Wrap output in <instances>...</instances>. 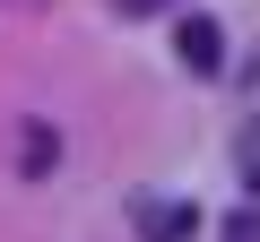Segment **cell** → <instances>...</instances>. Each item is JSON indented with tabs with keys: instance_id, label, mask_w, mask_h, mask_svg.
Segmentation results:
<instances>
[{
	"instance_id": "obj_4",
	"label": "cell",
	"mask_w": 260,
	"mask_h": 242,
	"mask_svg": "<svg viewBox=\"0 0 260 242\" xmlns=\"http://www.w3.org/2000/svg\"><path fill=\"white\" fill-rule=\"evenodd\" d=\"M225 242H260V216H234V225H225Z\"/></svg>"
},
{
	"instance_id": "obj_2",
	"label": "cell",
	"mask_w": 260,
	"mask_h": 242,
	"mask_svg": "<svg viewBox=\"0 0 260 242\" xmlns=\"http://www.w3.org/2000/svg\"><path fill=\"white\" fill-rule=\"evenodd\" d=\"M174 52H182V69H191V78H217V69H225V35H217V18H182Z\"/></svg>"
},
{
	"instance_id": "obj_5",
	"label": "cell",
	"mask_w": 260,
	"mask_h": 242,
	"mask_svg": "<svg viewBox=\"0 0 260 242\" xmlns=\"http://www.w3.org/2000/svg\"><path fill=\"white\" fill-rule=\"evenodd\" d=\"M113 9H121V18H148V9H165V0H113Z\"/></svg>"
},
{
	"instance_id": "obj_3",
	"label": "cell",
	"mask_w": 260,
	"mask_h": 242,
	"mask_svg": "<svg viewBox=\"0 0 260 242\" xmlns=\"http://www.w3.org/2000/svg\"><path fill=\"white\" fill-rule=\"evenodd\" d=\"M52 156H61V147H52V130H26V173H44Z\"/></svg>"
},
{
	"instance_id": "obj_1",
	"label": "cell",
	"mask_w": 260,
	"mask_h": 242,
	"mask_svg": "<svg viewBox=\"0 0 260 242\" xmlns=\"http://www.w3.org/2000/svg\"><path fill=\"white\" fill-rule=\"evenodd\" d=\"M130 225H139V242H191V233H200V208H191V199H148V190H139V199H130Z\"/></svg>"
}]
</instances>
